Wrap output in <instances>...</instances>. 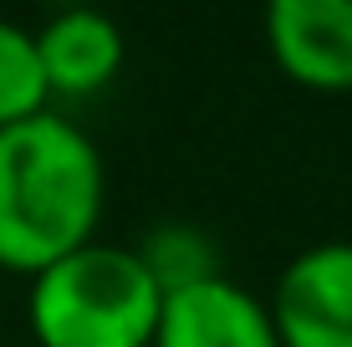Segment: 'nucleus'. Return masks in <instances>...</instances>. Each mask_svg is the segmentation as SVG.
I'll list each match as a JSON object with an SVG mask.
<instances>
[{
    "label": "nucleus",
    "mask_w": 352,
    "mask_h": 347,
    "mask_svg": "<svg viewBox=\"0 0 352 347\" xmlns=\"http://www.w3.org/2000/svg\"><path fill=\"white\" fill-rule=\"evenodd\" d=\"M164 291L138 245L87 240L31 276L26 327L41 347H153Z\"/></svg>",
    "instance_id": "obj_2"
},
{
    "label": "nucleus",
    "mask_w": 352,
    "mask_h": 347,
    "mask_svg": "<svg viewBox=\"0 0 352 347\" xmlns=\"http://www.w3.org/2000/svg\"><path fill=\"white\" fill-rule=\"evenodd\" d=\"M281 347H352V240H322L286 260L271 296Z\"/></svg>",
    "instance_id": "obj_3"
},
{
    "label": "nucleus",
    "mask_w": 352,
    "mask_h": 347,
    "mask_svg": "<svg viewBox=\"0 0 352 347\" xmlns=\"http://www.w3.org/2000/svg\"><path fill=\"white\" fill-rule=\"evenodd\" d=\"M153 347H281V337L271 322V302L220 271L164 291Z\"/></svg>",
    "instance_id": "obj_4"
},
{
    "label": "nucleus",
    "mask_w": 352,
    "mask_h": 347,
    "mask_svg": "<svg viewBox=\"0 0 352 347\" xmlns=\"http://www.w3.org/2000/svg\"><path fill=\"white\" fill-rule=\"evenodd\" d=\"M123 26L92 5L56 10L36 31V56L52 98H92L123 71Z\"/></svg>",
    "instance_id": "obj_6"
},
{
    "label": "nucleus",
    "mask_w": 352,
    "mask_h": 347,
    "mask_svg": "<svg viewBox=\"0 0 352 347\" xmlns=\"http://www.w3.org/2000/svg\"><path fill=\"white\" fill-rule=\"evenodd\" d=\"M107 164L97 143L62 113L0 128V266L36 276L97 240Z\"/></svg>",
    "instance_id": "obj_1"
},
{
    "label": "nucleus",
    "mask_w": 352,
    "mask_h": 347,
    "mask_svg": "<svg viewBox=\"0 0 352 347\" xmlns=\"http://www.w3.org/2000/svg\"><path fill=\"white\" fill-rule=\"evenodd\" d=\"M138 256L143 266L153 271L159 291H179L189 281H204V276H220V260H214L210 240H204L194 225H159L138 240Z\"/></svg>",
    "instance_id": "obj_8"
},
{
    "label": "nucleus",
    "mask_w": 352,
    "mask_h": 347,
    "mask_svg": "<svg viewBox=\"0 0 352 347\" xmlns=\"http://www.w3.org/2000/svg\"><path fill=\"white\" fill-rule=\"evenodd\" d=\"M46 71L36 56V31L0 21V128H16L26 117L46 113Z\"/></svg>",
    "instance_id": "obj_7"
},
{
    "label": "nucleus",
    "mask_w": 352,
    "mask_h": 347,
    "mask_svg": "<svg viewBox=\"0 0 352 347\" xmlns=\"http://www.w3.org/2000/svg\"><path fill=\"white\" fill-rule=\"evenodd\" d=\"M265 46L301 87L352 92V0H271Z\"/></svg>",
    "instance_id": "obj_5"
}]
</instances>
